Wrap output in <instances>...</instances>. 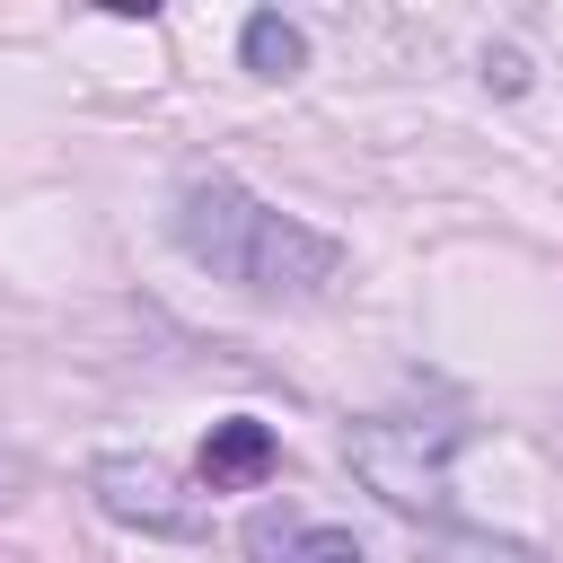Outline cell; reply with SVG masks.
<instances>
[{
	"mask_svg": "<svg viewBox=\"0 0 563 563\" xmlns=\"http://www.w3.org/2000/svg\"><path fill=\"white\" fill-rule=\"evenodd\" d=\"M167 238L185 264H202L211 282L246 290V299H325L343 282V246L308 220H290L282 202H264L238 176H185Z\"/></svg>",
	"mask_w": 563,
	"mask_h": 563,
	"instance_id": "obj_1",
	"label": "cell"
},
{
	"mask_svg": "<svg viewBox=\"0 0 563 563\" xmlns=\"http://www.w3.org/2000/svg\"><path fill=\"white\" fill-rule=\"evenodd\" d=\"M466 449V422L457 413H369L352 422L343 457L352 475L387 501V510H449V466Z\"/></svg>",
	"mask_w": 563,
	"mask_h": 563,
	"instance_id": "obj_2",
	"label": "cell"
},
{
	"mask_svg": "<svg viewBox=\"0 0 563 563\" xmlns=\"http://www.w3.org/2000/svg\"><path fill=\"white\" fill-rule=\"evenodd\" d=\"M88 493L114 528H141V537H167V545H194L211 537V510L202 493H185V475L167 457H141V449H106L88 457Z\"/></svg>",
	"mask_w": 563,
	"mask_h": 563,
	"instance_id": "obj_3",
	"label": "cell"
},
{
	"mask_svg": "<svg viewBox=\"0 0 563 563\" xmlns=\"http://www.w3.org/2000/svg\"><path fill=\"white\" fill-rule=\"evenodd\" d=\"M246 563H369L352 528L308 519V510H255L246 519Z\"/></svg>",
	"mask_w": 563,
	"mask_h": 563,
	"instance_id": "obj_4",
	"label": "cell"
},
{
	"mask_svg": "<svg viewBox=\"0 0 563 563\" xmlns=\"http://www.w3.org/2000/svg\"><path fill=\"white\" fill-rule=\"evenodd\" d=\"M273 466H282L273 422H255V413H220V422H211V440H202V484H211V493H246V484H264Z\"/></svg>",
	"mask_w": 563,
	"mask_h": 563,
	"instance_id": "obj_5",
	"label": "cell"
},
{
	"mask_svg": "<svg viewBox=\"0 0 563 563\" xmlns=\"http://www.w3.org/2000/svg\"><path fill=\"white\" fill-rule=\"evenodd\" d=\"M238 62H246L255 79H290V70H308V35H299L282 9H255V18L238 26Z\"/></svg>",
	"mask_w": 563,
	"mask_h": 563,
	"instance_id": "obj_6",
	"label": "cell"
},
{
	"mask_svg": "<svg viewBox=\"0 0 563 563\" xmlns=\"http://www.w3.org/2000/svg\"><path fill=\"white\" fill-rule=\"evenodd\" d=\"M422 563H545L528 537H493V528H449L422 545Z\"/></svg>",
	"mask_w": 563,
	"mask_h": 563,
	"instance_id": "obj_7",
	"label": "cell"
}]
</instances>
